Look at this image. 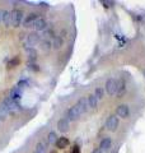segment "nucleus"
<instances>
[{"label":"nucleus","mask_w":145,"mask_h":153,"mask_svg":"<svg viewBox=\"0 0 145 153\" xmlns=\"http://www.w3.org/2000/svg\"><path fill=\"white\" fill-rule=\"evenodd\" d=\"M22 22H23V12L22 10L14 9L13 12H10V26L19 27Z\"/></svg>","instance_id":"1"},{"label":"nucleus","mask_w":145,"mask_h":153,"mask_svg":"<svg viewBox=\"0 0 145 153\" xmlns=\"http://www.w3.org/2000/svg\"><path fill=\"white\" fill-rule=\"evenodd\" d=\"M3 103L7 106V108H8V111H9V115H13L16 111H18V110H21V105H19L18 102H16V101H13V100H10V98H4L3 100Z\"/></svg>","instance_id":"2"},{"label":"nucleus","mask_w":145,"mask_h":153,"mask_svg":"<svg viewBox=\"0 0 145 153\" xmlns=\"http://www.w3.org/2000/svg\"><path fill=\"white\" fill-rule=\"evenodd\" d=\"M118 125H120V121H118V117L116 116V115L109 116L107 123H106V128H107V130H109V131H116Z\"/></svg>","instance_id":"3"},{"label":"nucleus","mask_w":145,"mask_h":153,"mask_svg":"<svg viewBox=\"0 0 145 153\" xmlns=\"http://www.w3.org/2000/svg\"><path fill=\"white\" fill-rule=\"evenodd\" d=\"M41 42V36L38 32H31L30 35L27 37V47H32V46H36L37 44H40Z\"/></svg>","instance_id":"4"},{"label":"nucleus","mask_w":145,"mask_h":153,"mask_svg":"<svg viewBox=\"0 0 145 153\" xmlns=\"http://www.w3.org/2000/svg\"><path fill=\"white\" fill-rule=\"evenodd\" d=\"M106 92H107L109 96L116 94V91H117V82L113 78H109L107 82H106Z\"/></svg>","instance_id":"5"},{"label":"nucleus","mask_w":145,"mask_h":153,"mask_svg":"<svg viewBox=\"0 0 145 153\" xmlns=\"http://www.w3.org/2000/svg\"><path fill=\"white\" fill-rule=\"evenodd\" d=\"M129 115H130V107L127 105H120L116 108V116H118L121 119H127Z\"/></svg>","instance_id":"6"},{"label":"nucleus","mask_w":145,"mask_h":153,"mask_svg":"<svg viewBox=\"0 0 145 153\" xmlns=\"http://www.w3.org/2000/svg\"><path fill=\"white\" fill-rule=\"evenodd\" d=\"M80 111H79V108H78V106L76 105H74V106H71L69 110H67V116H66V119L69 121H74V120H76L79 116H80Z\"/></svg>","instance_id":"7"},{"label":"nucleus","mask_w":145,"mask_h":153,"mask_svg":"<svg viewBox=\"0 0 145 153\" xmlns=\"http://www.w3.org/2000/svg\"><path fill=\"white\" fill-rule=\"evenodd\" d=\"M37 18H38V14H36V13L28 14L26 18H23V27H24V28L33 27V23L36 22V19H37Z\"/></svg>","instance_id":"8"},{"label":"nucleus","mask_w":145,"mask_h":153,"mask_svg":"<svg viewBox=\"0 0 145 153\" xmlns=\"http://www.w3.org/2000/svg\"><path fill=\"white\" fill-rule=\"evenodd\" d=\"M47 27V22H46V19L45 18H40L38 17L36 19V22L33 23V28H35V31L38 32V31H43L45 28Z\"/></svg>","instance_id":"9"},{"label":"nucleus","mask_w":145,"mask_h":153,"mask_svg":"<svg viewBox=\"0 0 145 153\" xmlns=\"http://www.w3.org/2000/svg\"><path fill=\"white\" fill-rule=\"evenodd\" d=\"M69 125H70V121L67 120L66 117H62L57 121V130L60 133H65V131H67V129H69Z\"/></svg>","instance_id":"10"},{"label":"nucleus","mask_w":145,"mask_h":153,"mask_svg":"<svg viewBox=\"0 0 145 153\" xmlns=\"http://www.w3.org/2000/svg\"><path fill=\"white\" fill-rule=\"evenodd\" d=\"M21 96H22V88H19L18 85L17 87H14L12 91H10V100H13V101L18 102L19 100H21Z\"/></svg>","instance_id":"11"},{"label":"nucleus","mask_w":145,"mask_h":153,"mask_svg":"<svg viewBox=\"0 0 145 153\" xmlns=\"http://www.w3.org/2000/svg\"><path fill=\"white\" fill-rule=\"evenodd\" d=\"M76 106H78V108H79V111H80V114H84V112H87V110H88V101H87V98L85 97H81L78 102H76Z\"/></svg>","instance_id":"12"},{"label":"nucleus","mask_w":145,"mask_h":153,"mask_svg":"<svg viewBox=\"0 0 145 153\" xmlns=\"http://www.w3.org/2000/svg\"><path fill=\"white\" fill-rule=\"evenodd\" d=\"M55 144H56V147L59 148V149H64V148H66L67 144H69V139H67L66 137H60V138H57Z\"/></svg>","instance_id":"13"},{"label":"nucleus","mask_w":145,"mask_h":153,"mask_svg":"<svg viewBox=\"0 0 145 153\" xmlns=\"http://www.w3.org/2000/svg\"><path fill=\"white\" fill-rule=\"evenodd\" d=\"M111 146H112V140H111V138H104V139H102L101 140V144H99V148L102 149L103 152H106V151H108L109 148H111Z\"/></svg>","instance_id":"14"},{"label":"nucleus","mask_w":145,"mask_h":153,"mask_svg":"<svg viewBox=\"0 0 145 153\" xmlns=\"http://www.w3.org/2000/svg\"><path fill=\"white\" fill-rule=\"evenodd\" d=\"M0 17H1V22L5 26H10V12L9 10H3L0 12Z\"/></svg>","instance_id":"15"},{"label":"nucleus","mask_w":145,"mask_h":153,"mask_svg":"<svg viewBox=\"0 0 145 153\" xmlns=\"http://www.w3.org/2000/svg\"><path fill=\"white\" fill-rule=\"evenodd\" d=\"M87 101H88V106L90 108H97L98 107V100L94 94H89L88 98H87Z\"/></svg>","instance_id":"16"},{"label":"nucleus","mask_w":145,"mask_h":153,"mask_svg":"<svg viewBox=\"0 0 145 153\" xmlns=\"http://www.w3.org/2000/svg\"><path fill=\"white\" fill-rule=\"evenodd\" d=\"M62 45H64V41H62V37L60 36H55L54 37V41H52V47H54L55 50H60Z\"/></svg>","instance_id":"17"},{"label":"nucleus","mask_w":145,"mask_h":153,"mask_svg":"<svg viewBox=\"0 0 145 153\" xmlns=\"http://www.w3.org/2000/svg\"><path fill=\"white\" fill-rule=\"evenodd\" d=\"M8 115H9V111H8L7 106L1 102L0 103V120H5L8 117Z\"/></svg>","instance_id":"18"},{"label":"nucleus","mask_w":145,"mask_h":153,"mask_svg":"<svg viewBox=\"0 0 145 153\" xmlns=\"http://www.w3.org/2000/svg\"><path fill=\"white\" fill-rule=\"evenodd\" d=\"M57 138L59 137H57L56 131H50L48 133V135H47V144H55Z\"/></svg>","instance_id":"19"},{"label":"nucleus","mask_w":145,"mask_h":153,"mask_svg":"<svg viewBox=\"0 0 145 153\" xmlns=\"http://www.w3.org/2000/svg\"><path fill=\"white\" fill-rule=\"evenodd\" d=\"M40 46H41V50L43 51H50L51 47H52V44L48 40H43L40 42Z\"/></svg>","instance_id":"20"},{"label":"nucleus","mask_w":145,"mask_h":153,"mask_svg":"<svg viewBox=\"0 0 145 153\" xmlns=\"http://www.w3.org/2000/svg\"><path fill=\"white\" fill-rule=\"evenodd\" d=\"M47 151V148H46V143L45 142H40V143H37V146H36V153H46Z\"/></svg>","instance_id":"21"},{"label":"nucleus","mask_w":145,"mask_h":153,"mask_svg":"<svg viewBox=\"0 0 145 153\" xmlns=\"http://www.w3.org/2000/svg\"><path fill=\"white\" fill-rule=\"evenodd\" d=\"M124 92H125V82L122 79H120V80H117V91H116V93L121 94Z\"/></svg>","instance_id":"22"},{"label":"nucleus","mask_w":145,"mask_h":153,"mask_svg":"<svg viewBox=\"0 0 145 153\" xmlns=\"http://www.w3.org/2000/svg\"><path fill=\"white\" fill-rule=\"evenodd\" d=\"M94 96L97 97V100H102L103 98V96H104V91H103V88H101V87H98V88H95V91H94Z\"/></svg>","instance_id":"23"},{"label":"nucleus","mask_w":145,"mask_h":153,"mask_svg":"<svg viewBox=\"0 0 145 153\" xmlns=\"http://www.w3.org/2000/svg\"><path fill=\"white\" fill-rule=\"evenodd\" d=\"M27 52H28V55H30V60H35L37 57V51L33 49V47H28Z\"/></svg>","instance_id":"24"},{"label":"nucleus","mask_w":145,"mask_h":153,"mask_svg":"<svg viewBox=\"0 0 145 153\" xmlns=\"http://www.w3.org/2000/svg\"><path fill=\"white\" fill-rule=\"evenodd\" d=\"M18 63H19V59H18V57H17V59H13V60L10 61V63H9V68H12V66H13L14 64H16V65H17Z\"/></svg>","instance_id":"25"},{"label":"nucleus","mask_w":145,"mask_h":153,"mask_svg":"<svg viewBox=\"0 0 145 153\" xmlns=\"http://www.w3.org/2000/svg\"><path fill=\"white\" fill-rule=\"evenodd\" d=\"M70 153H80V148L78 146H75V147H72V149Z\"/></svg>","instance_id":"26"},{"label":"nucleus","mask_w":145,"mask_h":153,"mask_svg":"<svg viewBox=\"0 0 145 153\" xmlns=\"http://www.w3.org/2000/svg\"><path fill=\"white\" fill-rule=\"evenodd\" d=\"M31 70H33V71H38L40 70V68H38V65H36V64H33V65H31V68H30Z\"/></svg>","instance_id":"27"},{"label":"nucleus","mask_w":145,"mask_h":153,"mask_svg":"<svg viewBox=\"0 0 145 153\" xmlns=\"http://www.w3.org/2000/svg\"><path fill=\"white\" fill-rule=\"evenodd\" d=\"M92 153H104L102 149H101V148H95V149H93V152Z\"/></svg>","instance_id":"28"},{"label":"nucleus","mask_w":145,"mask_h":153,"mask_svg":"<svg viewBox=\"0 0 145 153\" xmlns=\"http://www.w3.org/2000/svg\"><path fill=\"white\" fill-rule=\"evenodd\" d=\"M51 153H56V151H54V152H51Z\"/></svg>","instance_id":"29"},{"label":"nucleus","mask_w":145,"mask_h":153,"mask_svg":"<svg viewBox=\"0 0 145 153\" xmlns=\"http://www.w3.org/2000/svg\"><path fill=\"white\" fill-rule=\"evenodd\" d=\"M0 22H1V17H0Z\"/></svg>","instance_id":"30"},{"label":"nucleus","mask_w":145,"mask_h":153,"mask_svg":"<svg viewBox=\"0 0 145 153\" xmlns=\"http://www.w3.org/2000/svg\"><path fill=\"white\" fill-rule=\"evenodd\" d=\"M33 153H36V152H33Z\"/></svg>","instance_id":"31"}]
</instances>
